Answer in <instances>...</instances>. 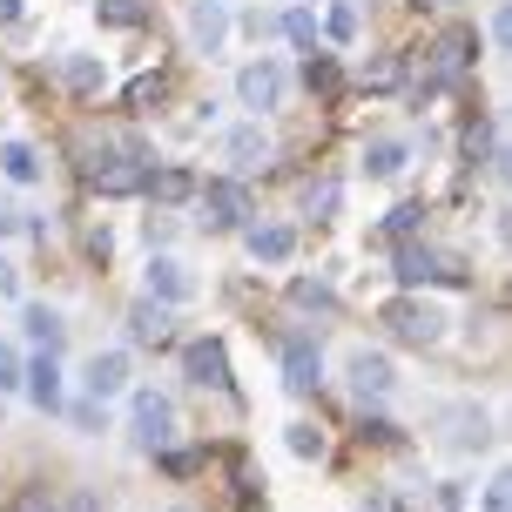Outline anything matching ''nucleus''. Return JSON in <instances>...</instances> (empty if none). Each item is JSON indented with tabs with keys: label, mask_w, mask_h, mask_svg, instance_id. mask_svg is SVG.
<instances>
[{
	"label": "nucleus",
	"mask_w": 512,
	"mask_h": 512,
	"mask_svg": "<svg viewBox=\"0 0 512 512\" xmlns=\"http://www.w3.org/2000/svg\"><path fill=\"white\" fill-rule=\"evenodd\" d=\"M102 21L108 27H142V21H149V7H142V0H102Z\"/></svg>",
	"instance_id": "393cba45"
},
{
	"label": "nucleus",
	"mask_w": 512,
	"mask_h": 512,
	"mask_svg": "<svg viewBox=\"0 0 512 512\" xmlns=\"http://www.w3.org/2000/svg\"><path fill=\"white\" fill-rule=\"evenodd\" d=\"M304 81H310V95H337V88H344V75H337V61H331V54H310Z\"/></svg>",
	"instance_id": "4be33fe9"
},
{
	"label": "nucleus",
	"mask_w": 512,
	"mask_h": 512,
	"mask_svg": "<svg viewBox=\"0 0 512 512\" xmlns=\"http://www.w3.org/2000/svg\"><path fill=\"white\" fill-rule=\"evenodd\" d=\"M425 54H432V61H425V81H418V95H432V88H452V81L472 68V54H479V34H472V27H445V34H438Z\"/></svg>",
	"instance_id": "f257e3e1"
},
{
	"label": "nucleus",
	"mask_w": 512,
	"mask_h": 512,
	"mask_svg": "<svg viewBox=\"0 0 512 512\" xmlns=\"http://www.w3.org/2000/svg\"><path fill=\"white\" fill-rule=\"evenodd\" d=\"M290 304H297V310H337V297H331V290H324V283L297 277V283H290Z\"/></svg>",
	"instance_id": "5701e85b"
},
{
	"label": "nucleus",
	"mask_w": 512,
	"mask_h": 512,
	"mask_svg": "<svg viewBox=\"0 0 512 512\" xmlns=\"http://www.w3.org/2000/svg\"><path fill=\"white\" fill-rule=\"evenodd\" d=\"M149 297L155 304H182L189 297V270H182L176 256H155L149 263Z\"/></svg>",
	"instance_id": "4468645a"
},
{
	"label": "nucleus",
	"mask_w": 512,
	"mask_h": 512,
	"mask_svg": "<svg viewBox=\"0 0 512 512\" xmlns=\"http://www.w3.org/2000/svg\"><path fill=\"white\" fill-rule=\"evenodd\" d=\"M176 512H182V506H176Z\"/></svg>",
	"instance_id": "79ce46f5"
},
{
	"label": "nucleus",
	"mask_w": 512,
	"mask_h": 512,
	"mask_svg": "<svg viewBox=\"0 0 512 512\" xmlns=\"http://www.w3.org/2000/svg\"><path fill=\"white\" fill-rule=\"evenodd\" d=\"M290 452L297 459H324V432L317 425H290Z\"/></svg>",
	"instance_id": "bb28decb"
},
{
	"label": "nucleus",
	"mask_w": 512,
	"mask_h": 512,
	"mask_svg": "<svg viewBox=\"0 0 512 512\" xmlns=\"http://www.w3.org/2000/svg\"><path fill=\"white\" fill-rule=\"evenodd\" d=\"M283 34H290L297 48H310V41H317V21H310L304 7H297V14H283Z\"/></svg>",
	"instance_id": "c85d7f7f"
},
{
	"label": "nucleus",
	"mask_w": 512,
	"mask_h": 512,
	"mask_svg": "<svg viewBox=\"0 0 512 512\" xmlns=\"http://www.w3.org/2000/svg\"><path fill=\"white\" fill-rule=\"evenodd\" d=\"M162 95H169V81H162V75H135V81H128V108H155Z\"/></svg>",
	"instance_id": "a878e982"
},
{
	"label": "nucleus",
	"mask_w": 512,
	"mask_h": 512,
	"mask_svg": "<svg viewBox=\"0 0 512 512\" xmlns=\"http://www.w3.org/2000/svg\"><path fill=\"white\" fill-rule=\"evenodd\" d=\"M7 21H21V0H0V27Z\"/></svg>",
	"instance_id": "58836bf2"
},
{
	"label": "nucleus",
	"mask_w": 512,
	"mask_h": 512,
	"mask_svg": "<svg viewBox=\"0 0 512 512\" xmlns=\"http://www.w3.org/2000/svg\"><path fill=\"white\" fill-rule=\"evenodd\" d=\"M0 169H7L14 182H34L41 176V155L27 149V142H7V149H0Z\"/></svg>",
	"instance_id": "aec40b11"
},
{
	"label": "nucleus",
	"mask_w": 512,
	"mask_h": 512,
	"mask_svg": "<svg viewBox=\"0 0 512 512\" xmlns=\"http://www.w3.org/2000/svg\"><path fill=\"white\" fill-rule=\"evenodd\" d=\"M81 384H88V398H115V391L128 384V358L122 351H95L88 371H81Z\"/></svg>",
	"instance_id": "9d476101"
},
{
	"label": "nucleus",
	"mask_w": 512,
	"mask_h": 512,
	"mask_svg": "<svg viewBox=\"0 0 512 512\" xmlns=\"http://www.w3.org/2000/svg\"><path fill=\"white\" fill-rule=\"evenodd\" d=\"M169 425H176V411L162 391H135V405H128V438L142 445V452H162L169 445Z\"/></svg>",
	"instance_id": "7ed1b4c3"
},
{
	"label": "nucleus",
	"mask_w": 512,
	"mask_h": 512,
	"mask_svg": "<svg viewBox=\"0 0 512 512\" xmlns=\"http://www.w3.org/2000/svg\"><path fill=\"white\" fill-rule=\"evenodd\" d=\"M384 324L405 337V344H438L445 337V317L432 304H418V297H398V304H384Z\"/></svg>",
	"instance_id": "423d86ee"
},
{
	"label": "nucleus",
	"mask_w": 512,
	"mask_h": 512,
	"mask_svg": "<svg viewBox=\"0 0 512 512\" xmlns=\"http://www.w3.org/2000/svg\"><path fill=\"white\" fill-rule=\"evenodd\" d=\"M21 324H27V337H34V344H48V351L61 344V317H54L48 304H27V310H21Z\"/></svg>",
	"instance_id": "6ab92c4d"
},
{
	"label": "nucleus",
	"mask_w": 512,
	"mask_h": 512,
	"mask_svg": "<svg viewBox=\"0 0 512 512\" xmlns=\"http://www.w3.org/2000/svg\"><path fill=\"white\" fill-rule=\"evenodd\" d=\"M21 384V358H14V344H0V391H14Z\"/></svg>",
	"instance_id": "f704fd0d"
},
{
	"label": "nucleus",
	"mask_w": 512,
	"mask_h": 512,
	"mask_svg": "<svg viewBox=\"0 0 512 512\" xmlns=\"http://www.w3.org/2000/svg\"><path fill=\"white\" fill-rule=\"evenodd\" d=\"M486 149H492V128H486V115H479V122H465V155L479 162Z\"/></svg>",
	"instance_id": "7c9ffc66"
},
{
	"label": "nucleus",
	"mask_w": 512,
	"mask_h": 512,
	"mask_svg": "<svg viewBox=\"0 0 512 512\" xmlns=\"http://www.w3.org/2000/svg\"><path fill=\"white\" fill-rule=\"evenodd\" d=\"M358 34V7H331V41H351Z\"/></svg>",
	"instance_id": "473e14b6"
},
{
	"label": "nucleus",
	"mask_w": 512,
	"mask_h": 512,
	"mask_svg": "<svg viewBox=\"0 0 512 512\" xmlns=\"http://www.w3.org/2000/svg\"><path fill=\"white\" fill-rule=\"evenodd\" d=\"M337 209V182H310V216H331Z\"/></svg>",
	"instance_id": "2f4dec72"
},
{
	"label": "nucleus",
	"mask_w": 512,
	"mask_h": 512,
	"mask_svg": "<svg viewBox=\"0 0 512 512\" xmlns=\"http://www.w3.org/2000/svg\"><path fill=\"white\" fill-rule=\"evenodd\" d=\"M68 512H102V499H95V492H75V499H68Z\"/></svg>",
	"instance_id": "4c0bfd02"
},
{
	"label": "nucleus",
	"mask_w": 512,
	"mask_h": 512,
	"mask_svg": "<svg viewBox=\"0 0 512 512\" xmlns=\"http://www.w3.org/2000/svg\"><path fill=\"white\" fill-rule=\"evenodd\" d=\"M486 512H512V499H506V479H492V486H486Z\"/></svg>",
	"instance_id": "e433bc0d"
},
{
	"label": "nucleus",
	"mask_w": 512,
	"mask_h": 512,
	"mask_svg": "<svg viewBox=\"0 0 512 512\" xmlns=\"http://www.w3.org/2000/svg\"><path fill=\"white\" fill-rule=\"evenodd\" d=\"M398 81H405V61H398V54H378V61L364 68V88H398Z\"/></svg>",
	"instance_id": "b1692460"
},
{
	"label": "nucleus",
	"mask_w": 512,
	"mask_h": 512,
	"mask_svg": "<svg viewBox=\"0 0 512 512\" xmlns=\"http://www.w3.org/2000/svg\"><path fill=\"white\" fill-rule=\"evenodd\" d=\"M371 512H384V506H371Z\"/></svg>",
	"instance_id": "a19ab883"
},
{
	"label": "nucleus",
	"mask_w": 512,
	"mask_h": 512,
	"mask_svg": "<svg viewBox=\"0 0 512 512\" xmlns=\"http://www.w3.org/2000/svg\"><path fill=\"white\" fill-rule=\"evenodd\" d=\"M364 169H371V176H398V169H405V142H371V149H364Z\"/></svg>",
	"instance_id": "412c9836"
},
{
	"label": "nucleus",
	"mask_w": 512,
	"mask_h": 512,
	"mask_svg": "<svg viewBox=\"0 0 512 512\" xmlns=\"http://www.w3.org/2000/svg\"><path fill=\"white\" fill-rule=\"evenodd\" d=\"M236 95H243V108H277V95H283L277 61H250V68L236 75Z\"/></svg>",
	"instance_id": "1a4fd4ad"
},
{
	"label": "nucleus",
	"mask_w": 512,
	"mask_h": 512,
	"mask_svg": "<svg viewBox=\"0 0 512 512\" xmlns=\"http://www.w3.org/2000/svg\"><path fill=\"white\" fill-rule=\"evenodd\" d=\"M196 203H203L209 230H243V223H250V196H243V182H230V176L203 182V189H196Z\"/></svg>",
	"instance_id": "20e7f679"
},
{
	"label": "nucleus",
	"mask_w": 512,
	"mask_h": 512,
	"mask_svg": "<svg viewBox=\"0 0 512 512\" xmlns=\"http://www.w3.org/2000/svg\"><path fill=\"white\" fill-rule=\"evenodd\" d=\"M398 283H465V270H459V256H445V250H425V243H405L398 250Z\"/></svg>",
	"instance_id": "39448f33"
},
{
	"label": "nucleus",
	"mask_w": 512,
	"mask_h": 512,
	"mask_svg": "<svg viewBox=\"0 0 512 512\" xmlns=\"http://www.w3.org/2000/svg\"><path fill=\"white\" fill-rule=\"evenodd\" d=\"M88 189L95 196H142L149 189V162L142 155H102V162H88Z\"/></svg>",
	"instance_id": "f03ea898"
},
{
	"label": "nucleus",
	"mask_w": 512,
	"mask_h": 512,
	"mask_svg": "<svg viewBox=\"0 0 512 512\" xmlns=\"http://www.w3.org/2000/svg\"><path fill=\"white\" fill-rule=\"evenodd\" d=\"M230 162H243V169H263V162H270V135H263V128H236L230 135Z\"/></svg>",
	"instance_id": "f3484780"
},
{
	"label": "nucleus",
	"mask_w": 512,
	"mask_h": 512,
	"mask_svg": "<svg viewBox=\"0 0 512 512\" xmlns=\"http://www.w3.org/2000/svg\"><path fill=\"white\" fill-rule=\"evenodd\" d=\"M68 81H75V88H102V61H88V54L68 61Z\"/></svg>",
	"instance_id": "c756f323"
},
{
	"label": "nucleus",
	"mask_w": 512,
	"mask_h": 512,
	"mask_svg": "<svg viewBox=\"0 0 512 512\" xmlns=\"http://www.w3.org/2000/svg\"><path fill=\"white\" fill-rule=\"evenodd\" d=\"M189 34H196V48H203V54L223 48V34H230V14H223V0H196V14H189Z\"/></svg>",
	"instance_id": "ddd939ff"
},
{
	"label": "nucleus",
	"mask_w": 512,
	"mask_h": 512,
	"mask_svg": "<svg viewBox=\"0 0 512 512\" xmlns=\"http://www.w3.org/2000/svg\"><path fill=\"white\" fill-rule=\"evenodd\" d=\"M149 196L155 203H182V196H196V176L189 169H162V176H149Z\"/></svg>",
	"instance_id": "a211bd4d"
},
{
	"label": "nucleus",
	"mask_w": 512,
	"mask_h": 512,
	"mask_svg": "<svg viewBox=\"0 0 512 512\" xmlns=\"http://www.w3.org/2000/svg\"><path fill=\"white\" fill-rule=\"evenodd\" d=\"M196 452H162V472H169V479H189V472H196Z\"/></svg>",
	"instance_id": "72a5a7b5"
},
{
	"label": "nucleus",
	"mask_w": 512,
	"mask_h": 512,
	"mask_svg": "<svg viewBox=\"0 0 512 512\" xmlns=\"http://www.w3.org/2000/svg\"><path fill=\"white\" fill-rule=\"evenodd\" d=\"M182 371L196 384H209V391H230V351H223L216 337H196V344L182 351Z\"/></svg>",
	"instance_id": "6e6552de"
},
{
	"label": "nucleus",
	"mask_w": 512,
	"mask_h": 512,
	"mask_svg": "<svg viewBox=\"0 0 512 512\" xmlns=\"http://www.w3.org/2000/svg\"><path fill=\"white\" fill-rule=\"evenodd\" d=\"M14 512H54V506H48V492H41V486H27V492H21V506H14Z\"/></svg>",
	"instance_id": "c9c22d12"
},
{
	"label": "nucleus",
	"mask_w": 512,
	"mask_h": 512,
	"mask_svg": "<svg viewBox=\"0 0 512 512\" xmlns=\"http://www.w3.org/2000/svg\"><path fill=\"white\" fill-rule=\"evenodd\" d=\"M169 324H176V317H169V304H155V297H142V304L128 310V337H135V344H162Z\"/></svg>",
	"instance_id": "2eb2a0df"
},
{
	"label": "nucleus",
	"mask_w": 512,
	"mask_h": 512,
	"mask_svg": "<svg viewBox=\"0 0 512 512\" xmlns=\"http://www.w3.org/2000/svg\"><path fill=\"white\" fill-rule=\"evenodd\" d=\"M418 7H452V0H418Z\"/></svg>",
	"instance_id": "ea45409f"
},
{
	"label": "nucleus",
	"mask_w": 512,
	"mask_h": 512,
	"mask_svg": "<svg viewBox=\"0 0 512 512\" xmlns=\"http://www.w3.org/2000/svg\"><path fill=\"white\" fill-rule=\"evenodd\" d=\"M418 216H425V209H418V203H405V209H391V216H384V236H398V243H405V236L418 230Z\"/></svg>",
	"instance_id": "cd10ccee"
},
{
	"label": "nucleus",
	"mask_w": 512,
	"mask_h": 512,
	"mask_svg": "<svg viewBox=\"0 0 512 512\" xmlns=\"http://www.w3.org/2000/svg\"><path fill=\"white\" fill-rule=\"evenodd\" d=\"M351 384H358V398H384V391H391V364L378 358V351H358V358H351Z\"/></svg>",
	"instance_id": "dca6fc26"
},
{
	"label": "nucleus",
	"mask_w": 512,
	"mask_h": 512,
	"mask_svg": "<svg viewBox=\"0 0 512 512\" xmlns=\"http://www.w3.org/2000/svg\"><path fill=\"white\" fill-rule=\"evenodd\" d=\"M21 384H27V398H34L41 411H54V405H61V364H54V351H48V358H34V364H27V371H21Z\"/></svg>",
	"instance_id": "f8f14e48"
},
{
	"label": "nucleus",
	"mask_w": 512,
	"mask_h": 512,
	"mask_svg": "<svg viewBox=\"0 0 512 512\" xmlns=\"http://www.w3.org/2000/svg\"><path fill=\"white\" fill-rule=\"evenodd\" d=\"M283 384L290 391H317V378H324V351H317V337H283Z\"/></svg>",
	"instance_id": "0eeeda50"
},
{
	"label": "nucleus",
	"mask_w": 512,
	"mask_h": 512,
	"mask_svg": "<svg viewBox=\"0 0 512 512\" xmlns=\"http://www.w3.org/2000/svg\"><path fill=\"white\" fill-rule=\"evenodd\" d=\"M243 243H250L256 263H283V256L297 250V236L283 230V223H243Z\"/></svg>",
	"instance_id": "9b49d317"
}]
</instances>
